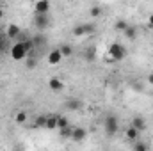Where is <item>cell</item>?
Segmentation results:
<instances>
[{
	"instance_id": "1",
	"label": "cell",
	"mask_w": 153,
	"mask_h": 151,
	"mask_svg": "<svg viewBox=\"0 0 153 151\" xmlns=\"http://www.w3.org/2000/svg\"><path fill=\"white\" fill-rule=\"evenodd\" d=\"M27 55H29V50H27V46H25L23 41H16V43L11 46V57H13L14 61H23Z\"/></svg>"
},
{
	"instance_id": "2",
	"label": "cell",
	"mask_w": 153,
	"mask_h": 151,
	"mask_svg": "<svg viewBox=\"0 0 153 151\" xmlns=\"http://www.w3.org/2000/svg\"><path fill=\"white\" fill-rule=\"evenodd\" d=\"M109 55H111V61L119 62V61H123V59L126 57V48H125L121 43H112V44L109 46Z\"/></svg>"
},
{
	"instance_id": "3",
	"label": "cell",
	"mask_w": 153,
	"mask_h": 151,
	"mask_svg": "<svg viewBox=\"0 0 153 151\" xmlns=\"http://www.w3.org/2000/svg\"><path fill=\"white\" fill-rule=\"evenodd\" d=\"M103 126H105V133L107 135H116V132L119 130V123H117V117L116 115H107L105 121H103Z\"/></svg>"
},
{
	"instance_id": "4",
	"label": "cell",
	"mask_w": 153,
	"mask_h": 151,
	"mask_svg": "<svg viewBox=\"0 0 153 151\" xmlns=\"http://www.w3.org/2000/svg\"><path fill=\"white\" fill-rule=\"evenodd\" d=\"M34 25L38 27L39 30H45L50 27V16L48 14H36L34 16Z\"/></svg>"
},
{
	"instance_id": "5",
	"label": "cell",
	"mask_w": 153,
	"mask_h": 151,
	"mask_svg": "<svg viewBox=\"0 0 153 151\" xmlns=\"http://www.w3.org/2000/svg\"><path fill=\"white\" fill-rule=\"evenodd\" d=\"M50 13V0H36L34 14H48Z\"/></svg>"
},
{
	"instance_id": "6",
	"label": "cell",
	"mask_w": 153,
	"mask_h": 151,
	"mask_svg": "<svg viewBox=\"0 0 153 151\" xmlns=\"http://www.w3.org/2000/svg\"><path fill=\"white\" fill-rule=\"evenodd\" d=\"M46 61H48V64H52V66L59 64V62L62 61V53H61V50H59V48L50 50V52H48V55H46Z\"/></svg>"
},
{
	"instance_id": "7",
	"label": "cell",
	"mask_w": 153,
	"mask_h": 151,
	"mask_svg": "<svg viewBox=\"0 0 153 151\" xmlns=\"http://www.w3.org/2000/svg\"><path fill=\"white\" fill-rule=\"evenodd\" d=\"M48 87H50L53 93H59V91H62V89H64V82H62L61 78L53 76V78H50V80H48Z\"/></svg>"
},
{
	"instance_id": "8",
	"label": "cell",
	"mask_w": 153,
	"mask_h": 151,
	"mask_svg": "<svg viewBox=\"0 0 153 151\" xmlns=\"http://www.w3.org/2000/svg\"><path fill=\"white\" fill-rule=\"evenodd\" d=\"M5 34H7V38H9V39H18V36L22 34V30H20V27H18L16 23H9V25H7Z\"/></svg>"
},
{
	"instance_id": "9",
	"label": "cell",
	"mask_w": 153,
	"mask_h": 151,
	"mask_svg": "<svg viewBox=\"0 0 153 151\" xmlns=\"http://www.w3.org/2000/svg\"><path fill=\"white\" fill-rule=\"evenodd\" d=\"M123 34H125V38H126V39L134 41V39H137V34H139V30H137V27H135V25H128V27L123 30Z\"/></svg>"
},
{
	"instance_id": "10",
	"label": "cell",
	"mask_w": 153,
	"mask_h": 151,
	"mask_svg": "<svg viewBox=\"0 0 153 151\" xmlns=\"http://www.w3.org/2000/svg\"><path fill=\"white\" fill-rule=\"evenodd\" d=\"M132 126H135L139 132H143V130L146 128V119L141 117V115H135V117L132 119Z\"/></svg>"
},
{
	"instance_id": "11",
	"label": "cell",
	"mask_w": 153,
	"mask_h": 151,
	"mask_svg": "<svg viewBox=\"0 0 153 151\" xmlns=\"http://www.w3.org/2000/svg\"><path fill=\"white\" fill-rule=\"evenodd\" d=\"M87 137V132L84 130V128H75V130H71V139L73 141H84Z\"/></svg>"
},
{
	"instance_id": "12",
	"label": "cell",
	"mask_w": 153,
	"mask_h": 151,
	"mask_svg": "<svg viewBox=\"0 0 153 151\" xmlns=\"http://www.w3.org/2000/svg\"><path fill=\"white\" fill-rule=\"evenodd\" d=\"M125 135H126V139L128 141H137V137H139V130L135 128V126H128L126 128V132H125Z\"/></svg>"
},
{
	"instance_id": "13",
	"label": "cell",
	"mask_w": 153,
	"mask_h": 151,
	"mask_svg": "<svg viewBox=\"0 0 153 151\" xmlns=\"http://www.w3.org/2000/svg\"><path fill=\"white\" fill-rule=\"evenodd\" d=\"M11 52V48H9V38H7V34H0V53H4V52Z\"/></svg>"
},
{
	"instance_id": "14",
	"label": "cell",
	"mask_w": 153,
	"mask_h": 151,
	"mask_svg": "<svg viewBox=\"0 0 153 151\" xmlns=\"http://www.w3.org/2000/svg\"><path fill=\"white\" fill-rule=\"evenodd\" d=\"M45 128H48V130L57 128V115H46V124H45Z\"/></svg>"
},
{
	"instance_id": "15",
	"label": "cell",
	"mask_w": 153,
	"mask_h": 151,
	"mask_svg": "<svg viewBox=\"0 0 153 151\" xmlns=\"http://www.w3.org/2000/svg\"><path fill=\"white\" fill-rule=\"evenodd\" d=\"M80 107H82V101L80 100H75L73 98V100H68L66 101V109H70V110H78Z\"/></svg>"
},
{
	"instance_id": "16",
	"label": "cell",
	"mask_w": 153,
	"mask_h": 151,
	"mask_svg": "<svg viewBox=\"0 0 153 151\" xmlns=\"http://www.w3.org/2000/svg\"><path fill=\"white\" fill-rule=\"evenodd\" d=\"M61 53H62V57H70L71 53H73V48H71V44H62L61 48Z\"/></svg>"
},
{
	"instance_id": "17",
	"label": "cell",
	"mask_w": 153,
	"mask_h": 151,
	"mask_svg": "<svg viewBox=\"0 0 153 151\" xmlns=\"http://www.w3.org/2000/svg\"><path fill=\"white\" fill-rule=\"evenodd\" d=\"M66 126H70V121H68V117H64V115L57 117V128H66Z\"/></svg>"
},
{
	"instance_id": "18",
	"label": "cell",
	"mask_w": 153,
	"mask_h": 151,
	"mask_svg": "<svg viewBox=\"0 0 153 151\" xmlns=\"http://www.w3.org/2000/svg\"><path fill=\"white\" fill-rule=\"evenodd\" d=\"M45 124H46V115L36 117V121H34V126H36V128H45Z\"/></svg>"
},
{
	"instance_id": "19",
	"label": "cell",
	"mask_w": 153,
	"mask_h": 151,
	"mask_svg": "<svg viewBox=\"0 0 153 151\" xmlns=\"http://www.w3.org/2000/svg\"><path fill=\"white\" fill-rule=\"evenodd\" d=\"M73 36H76V38H82V36H85V32H84V23L76 25L75 29H73Z\"/></svg>"
},
{
	"instance_id": "20",
	"label": "cell",
	"mask_w": 153,
	"mask_h": 151,
	"mask_svg": "<svg viewBox=\"0 0 153 151\" xmlns=\"http://www.w3.org/2000/svg\"><path fill=\"white\" fill-rule=\"evenodd\" d=\"M89 14H91V18H98V16L102 14V7H98V5H93V7L89 9Z\"/></svg>"
},
{
	"instance_id": "21",
	"label": "cell",
	"mask_w": 153,
	"mask_h": 151,
	"mask_svg": "<svg viewBox=\"0 0 153 151\" xmlns=\"http://www.w3.org/2000/svg\"><path fill=\"white\" fill-rule=\"evenodd\" d=\"M25 121H27V114L25 112H18L16 114V123H18V124H23Z\"/></svg>"
},
{
	"instance_id": "22",
	"label": "cell",
	"mask_w": 153,
	"mask_h": 151,
	"mask_svg": "<svg viewBox=\"0 0 153 151\" xmlns=\"http://www.w3.org/2000/svg\"><path fill=\"white\" fill-rule=\"evenodd\" d=\"M114 27H116V30H121V32H123V30H125V29H126V27H128V23H126V21H125V20H119V21H117V23H116Z\"/></svg>"
},
{
	"instance_id": "23",
	"label": "cell",
	"mask_w": 153,
	"mask_h": 151,
	"mask_svg": "<svg viewBox=\"0 0 153 151\" xmlns=\"http://www.w3.org/2000/svg\"><path fill=\"white\" fill-rule=\"evenodd\" d=\"M84 32L85 34H93L94 32V25L93 23H84Z\"/></svg>"
},
{
	"instance_id": "24",
	"label": "cell",
	"mask_w": 153,
	"mask_h": 151,
	"mask_svg": "<svg viewBox=\"0 0 153 151\" xmlns=\"http://www.w3.org/2000/svg\"><path fill=\"white\" fill-rule=\"evenodd\" d=\"M148 150V146L144 144V142H137V144H134V151H146Z\"/></svg>"
},
{
	"instance_id": "25",
	"label": "cell",
	"mask_w": 153,
	"mask_h": 151,
	"mask_svg": "<svg viewBox=\"0 0 153 151\" xmlns=\"http://www.w3.org/2000/svg\"><path fill=\"white\" fill-rule=\"evenodd\" d=\"M85 59H87V61H93V59H94V48H89V50H87Z\"/></svg>"
},
{
	"instance_id": "26",
	"label": "cell",
	"mask_w": 153,
	"mask_h": 151,
	"mask_svg": "<svg viewBox=\"0 0 153 151\" xmlns=\"http://www.w3.org/2000/svg\"><path fill=\"white\" fill-rule=\"evenodd\" d=\"M71 135V130L66 126V128H61V137H70Z\"/></svg>"
},
{
	"instance_id": "27",
	"label": "cell",
	"mask_w": 153,
	"mask_h": 151,
	"mask_svg": "<svg viewBox=\"0 0 153 151\" xmlns=\"http://www.w3.org/2000/svg\"><path fill=\"white\" fill-rule=\"evenodd\" d=\"M36 64H38V62H36V59H29V61H27V68H29V70H34V68H36Z\"/></svg>"
},
{
	"instance_id": "28",
	"label": "cell",
	"mask_w": 153,
	"mask_h": 151,
	"mask_svg": "<svg viewBox=\"0 0 153 151\" xmlns=\"http://www.w3.org/2000/svg\"><path fill=\"white\" fill-rule=\"evenodd\" d=\"M148 27H150V29H153V14H150V16H148Z\"/></svg>"
},
{
	"instance_id": "29",
	"label": "cell",
	"mask_w": 153,
	"mask_h": 151,
	"mask_svg": "<svg viewBox=\"0 0 153 151\" xmlns=\"http://www.w3.org/2000/svg\"><path fill=\"white\" fill-rule=\"evenodd\" d=\"M146 80H148V84H150V85H153V73H150V75H148V78H146Z\"/></svg>"
},
{
	"instance_id": "30",
	"label": "cell",
	"mask_w": 153,
	"mask_h": 151,
	"mask_svg": "<svg viewBox=\"0 0 153 151\" xmlns=\"http://www.w3.org/2000/svg\"><path fill=\"white\" fill-rule=\"evenodd\" d=\"M2 18H4V11L0 9V20H2Z\"/></svg>"
}]
</instances>
